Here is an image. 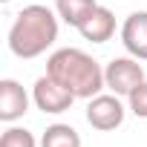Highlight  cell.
Segmentation results:
<instances>
[{
	"mask_svg": "<svg viewBox=\"0 0 147 147\" xmlns=\"http://www.w3.org/2000/svg\"><path fill=\"white\" fill-rule=\"evenodd\" d=\"M46 75H52L58 84H63L75 98H95L107 87L101 63L75 46H63V49L52 52L46 61Z\"/></svg>",
	"mask_w": 147,
	"mask_h": 147,
	"instance_id": "obj_1",
	"label": "cell"
},
{
	"mask_svg": "<svg viewBox=\"0 0 147 147\" xmlns=\"http://www.w3.org/2000/svg\"><path fill=\"white\" fill-rule=\"evenodd\" d=\"M55 40H58V12H52L43 3L23 6L9 29V49L23 61L43 55Z\"/></svg>",
	"mask_w": 147,
	"mask_h": 147,
	"instance_id": "obj_2",
	"label": "cell"
},
{
	"mask_svg": "<svg viewBox=\"0 0 147 147\" xmlns=\"http://www.w3.org/2000/svg\"><path fill=\"white\" fill-rule=\"evenodd\" d=\"M104 81H107V90L127 98L141 81H144V66L138 63V58L127 55V58H113L107 66H104Z\"/></svg>",
	"mask_w": 147,
	"mask_h": 147,
	"instance_id": "obj_3",
	"label": "cell"
},
{
	"mask_svg": "<svg viewBox=\"0 0 147 147\" xmlns=\"http://www.w3.org/2000/svg\"><path fill=\"white\" fill-rule=\"evenodd\" d=\"M124 115H127V110L121 104V95H115V92H110V95L98 92L87 104V121L92 130H101V133L118 130L124 124Z\"/></svg>",
	"mask_w": 147,
	"mask_h": 147,
	"instance_id": "obj_4",
	"label": "cell"
},
{
	"mask_svg": "<svg viewBox=\"0 0 147 147\" xmlns=\"http://www.w3.org/2000/svg\"><path fill=\"white\" fill-rule=\"evenodd\" d=\"M32 101L40 113L46 115H61L72 107V101H75V95H72L63 84H58L52 75H40L32 87Z\"/></svg>",
	"mask_w": 147,
	"mask_h": 147,
	"instance_id": "obj_5",
	"label": "cell"
},
{
	"mask_svg": "<svg viewBox=\"0 0 147 147\" xmlns=\"http://www.w3.org/2000/svg\"><path fill=\"white\" fill-rule=\"evenodd\" d=\"M26 113H29V92L15 78H3L0 81V121L12 124Z\"/></svg>",
	"mask_w": 147,
	"mask_h": 147,
	"instance_id": "obj_6",
	"label": "cell"
},
{
	"mask_svg": "<svg viewBox=\"0 0 147 147\" xmlns=\"http://www.w3.org/2000/svg\"><path fill=\"white\" fill-rule=\"evenodd\" d=\"M121 43L127 55L147 61V12H133L121 23Z\"/></svg>",
	"mask_w": 147,
	"mask_h": 147,
	"instance_id": "obj_7",
	"label": "cell"
},
{
	"mask_svg": "<svg viewBox=\"0 0 147 147\" xmlns=\"http://www.w3.org/2000/svg\"><path fill=\"white\" fill-rule=\"evenodd\" d=\"M81 38L90 40V43H107L113 35H115V15L107 9V6H95L90 12V18L78 26Z\"/></svg>",
	"mask_w": 147,
	"mask_h": 147,
	"instance_id": "obj_8",
	"label": "cell"
},
{
	"mask_svg": "<svg viewBox=\"0 0 147 147\" xmlns=\"http://www.w3.org/2000/svg\"><path fill=\"white\" fill-rule=\"evenodd\" d=\"M95 6H98L95 0H55L58 18H61L66 26H72V29H78V26L90 18V12H92Z\"/></svg>",
	"mask_w": 147,
	"mask_h": 147,
	"instance_id": "obj_9",
	"label": "cell"
},
{
	"mask_svg": "<svg viewBox=\"0 0 147 147\" xmlns=\"http://www.w3.org/2000/svg\"><path fill=\"white\" fill-rule=\"evenodd\" d=\"M40 147H81V136L69 124H49L43 130Z\"/></svg>",
	"mask_w": 147,
	"mask_h": 147,
	"instance_id": "obj_10",
	"label": "cell"
},
{
	"mask_svg": "<svg viewBox=\"0 0 147 147\" xmlns=\"http://www.w3.org/2000/svg\"><path fill=\"white\" fill-rule=\"evenodd\" d=\"M0 147H38V141L26 127H9L0 136Z\"/></svg>",
	"mask_w": 147,
	"mask_h": 147,
	"instance_id": "obj_11",
	"label": "cell"
},
{
	"mask_svg": "<svg viewBox=\"0 0 147 147\" xmlns=\"http://www.w3.org/2000/svg\"><path fill=\"white\" fill-rule=\"evenodd\" d=\"M127 107H130V113H133V115L147 118V81H141V84L127 95Z\"/></svg>",
	"mask_w": 147,
	"mask_h": 147,
	"instance_id": "obj_12",
	"label": "cell"
},
{
	"mask_svg": "<svg viewBox=\"0 0 147 147\" xmlns=\"http://www.w3.org/2000/svg\"><path fill=\"white\" fill-rule=\"evenodd\" d=\"M0 3H12V0H0Z\"/></svg>",
	"mask_w": 147,
	"mask_h": 147,
	"instance_id": "obj_13",
	"label": "cell"
}]
</instances>
